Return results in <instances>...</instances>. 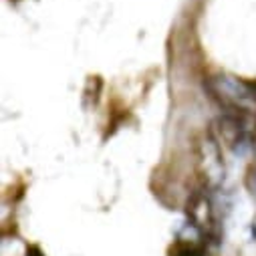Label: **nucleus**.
Listing matches in <instances>:
<instances>
[{
  "instance_id": "1",
  "label": "nucleus",
  "mask_w": 256,
  "mask_h": 256,
  "mask_svg": "<svg viewBox=\"0 0 256 256\" xmlns=\"http://www.w3.org/2000/svg\"><path fill=\"white\" fill-rule=\"evenodd\" d=\"M172 256H206V252L194 242H178L172 250Z\"/></svg>"
},
{
  "instance_id": "2",
  "label": "nucleus",
  "mask_w": 256,
  "mask_h": 256,
  "mask_svg": "<svg viewBox=\"0 0 256 256\" xmlns=\"http://www.w3.org/2000/svg\"><path fill=\"white\" fill-rule=\"evenodd\" d=\"M26 256H44L36 246H28V250H26Z\"/></svg>"
}]
</instances>
